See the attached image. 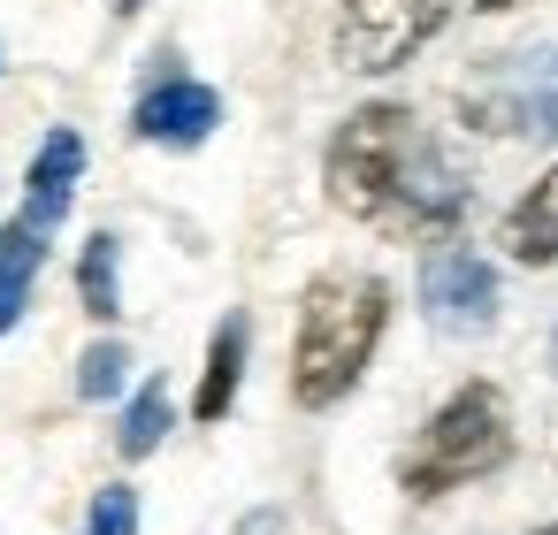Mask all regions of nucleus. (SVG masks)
Here are the masks:
<instances>
[{"instance_id": "ddd939ff", "label": "nucleus", "mask_w": 558, "mask_h": 535, "mask_svg": "<svg viewBox=\"0 0 558 535\" xmlns=\"http://www.w3.org/2000/svg\"><path fill=\"white\" fill-rule=\"evenodd\" d=\"M161 436H169V382H146V390L131 398V413H123V436H116V443H123V459H146Z\"/></svg>"}, {"instance_id": "0eeeda50", "label": "nucleus", "mask_w": 558, "mask_h": 535, "mask_svg": "<svg viewBox=\"0 0 558 535\" xmlns=\"http://www.w3.org/2000/svg\"><path fill=\"white\" fill-rule=\"evenodd\" d=\"M215 123H222V93L199 85V77H161V85L131 108V131H138L146 146H199Z\"/></svg>"}, {"instance_id": "20e7f679", "label": "nucleus", "mask_w": 558, "mask_h": 535, "mask_svg": "<svg viewBox=\"0 0 558 535\" xmlns=\"http://www.w3.org/2000/svg\"><path fill=\"white\" fill-rule=\"evenodd\" d=\"M459 115L489 138H527L550 146L558 138V47H527V54H497L482 77L459 85Z\"/></svg>"}, {"instance_id": "1a4fd4ad", "label": "nucleus", "mask_w": 558, "mask_h": 535, "mask_svg": "<svg viewBox=\"0 0 558 535\" xmlns=\"http://www.w3.org/2000/svg\"><path fill=\"white\" fill-rule=\"evenodd\" d=\"M77 169H85V138H77V131H47V146H39V161H32V199H24V222L54 230V222L70 215Z\"/></svg>"}, {"instance_id": "6ab92c4d", "label": "nucleus", "mask_w": 558, "mask_h": 535, "mask_svg": "<svg viewBox=\"0 0 558 535\" xmlns=\"http://www.w3.org/2000/svg\"><path fill=\"white\" fill-rule=\"evenodd\" d=\"M535 535H558V520H550V527H535Z\"/></svg>"}, {"instance_id": "f8f14e48", "label": "nucleus", "mask_w": 558, "mask_h": 535, "mask_svg": "<svg viewBox=\"0 0 558 535\" xmlns=\"http://www.w3.org/2000/svg\"><path fill=\"white\" fill-rule=\"evenodd\" d=\"M77 299H85L93 321H116V314H123V245H116V230H93V238H85Z\"/></svg>"}, {"instance_id": "dca6fc26", "label": "nucleus", "mask_w": 558, "mask_h": 535, "mask_svg": "<svg viewBox=\"0 0 558 535\" xmlns=\"http://www.w3.org/2000/svg\"><path fill=\"white\" fill-rule=\"evenodd\" d=\"M245 535H276V512H260V520H245Z\"/></svg>"}, {"instance_id": "9d476101", "label": "nucleus", "mask_w": 558, "mask_h": 535, "mask_svg": "<svg viewBox=\"0 0 558 535\" xmlns=\"http://www.w3.org/2000/svg\"><path fill=\"white\" fill-rule=\"evenodd\" d=\"M39 268H47V230L16 215L9 230H0V337L24 321V299H32Z\"/></svg>"}, {"instance_id": "4468645a", "label": "nucleus", "mask_w": 558, "mask_h": 535, "mask_svg": "<svg viewBox=\"0 0 558 535\" xmlns=\"http://www.w3.org/2000/svg\"><path fill=\"white\" fill-rule=\"evenodd\" d=\"M131 382V352L116 344V337H100L85 360H77V398H116Z\"/></svg>"}, {"instance_id": "aec40b11", "label": "nucleus", "mask_w": 558, "mask_h": 535, "mask_svg": "<svg viewBox=\"0 0 558 535\" xmlns=\"http://www.w3.org/2000/svg\"><path fill=\"white\" fill-rule=\"evenodd\" d=\"M550 344H558V321H550Z\"/></svg>"}, {"instance_id": "a211bd4d", "label": "nucleus", "mask_w": 558, "mask_h": 535, "mask_svg": "<svg viewBox=\"0 0 558 535\" xmlns=\"http://www.w3.org/2000/svg\"><path fill=\"white\" fill-rule=\"evenodd\" d=\"M108 9H116V16H138V9H146V0H108Z\"/></svg>"}, {"instance_id": "6e6552de", "label": "nucleus", "mask_w": 558, "mask_h": 535, "mask_svg": "<svg viewBox=\"0 0 558 535\" xmlns=\"http://www.w3.org/2000/svg\"><path fill=\"white\" fill-rule=\"evenodd\" d=\"M497 245L520 260V268H543V260H558V161L505 207V222H497Z\"/></svg>"}, {"instance_id": "39448f33", "label": "nucleus", "mask_w": 558, "mask_h": 535, "mask_svg": "<svg viewBox=\"0 0 558 535\" xmlns=\"http://www.w3.org/2000/svg\"><path fill=\"white\" fill-rule=\"evenodd\" d=\"M466 0H344L337 9V62L352 77H383L398 62H413Z\"/></svg>"}, {"instance_id": "f3484780", "label": "nucleus", "mask_w": 558, "mask_h": 535, "mask_svg": "<svg viewBox=\"0 0 558 535\" xmlns=\"http://www.w3.org/2000/svg\"><path fill=\"white\" fill-rule=\"evenodd\" d=\"M474 9H489V16H505V9H520V0H474Z\"/></svg>"}, {"instance_id": "f257e3e1", "label": "nucleus", "mask_w": 558, "mask_h": 535, "mask_svg": "<svg viewBox=\"0 0 558 535\" xmlns=\"http://www.w3.org/2000/svg\"><path fill=\"white\" fill-rule=\"evenodd\" d=\"M322 184H329V207L383 230V238H405V245H436L466 222V169L444 154L436 131H421L413 108L398 100H375L360 115H344V131L329 138L322 154Z\"/></svg>"}, {"instance_id": "2eb2a0df", "label": "nucleus", "mask_w": 558, "mask_h": 535, "mask_svg": "<svg viewBox=\"0 0 558 535\" xmlns=\"http://www.w3.org/2000/svg\"><path fill=\"white\" fill-rule=\"evenodd\" d=\"M85 535H138V489L108 482V489L93 497V512H85Z\"/></svg>"}, {"instance_id": "f03ea898", "label": "nucleus", "mask_w": 558, "mask_h": 535, "mask_svg": "<svg viewBox=\"0 0 558 535\" xmlns=\"http://www.w3.org/2000/svg\"><path fill=\"white\" fill-rule=\"evenodd\" d=\"M390 329V283L360 276V268H322L299 299V329H291V398L306 413H329L375 360Z\"/></svg>"}, {"instance_id": "7ed1b4c3", "label": "nucleus", "mask_w": 558, "mask_h": 535, "mask_svg": "<svg viewBox=\"0 0 558 535\" xmlns=\"http://www.w3.org/2000/svg\"><path fill=\"white\" fill-rule=\"evenodd\" d=\"M505 459H512L505 390H497V382H459V390L428 413V428L413 436V451H405V466H398V489L428 504V497H451V489L497 474Z\"/></svg>"}, {"instance_id": "9b49d317", "label": "nucleus", "mask_w": 558, "mask_h": 535, "mask_svg": "<svg viewBox=\"0 0 558 535\" xmlns=\"http://www.w3.org/2000/svg\"><path fill=\"white\" fill-rule=\"evenodd\" d=\"M238 375H245V314H230V321L215 329V344H207V375H199L192 413H199V421H222V413H230V398H238Z\"/></svg>"}, {"instance_id": "423d86ee", "label": "nucleus", "mask_w": 558, "mask_h": 535, "mask_svg": "<svg viewBox=\"0 0 558 535\" xmlns=\"http://www.w3.org/2000/svg\"><path fill=\"white\" fill-rule=\"evenodd\" d=\"M421 306L444 337H482L497 321V268L474 245H436L421 268Z\"/></svg>"}]
</instances>
